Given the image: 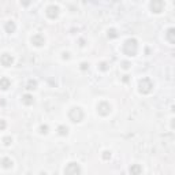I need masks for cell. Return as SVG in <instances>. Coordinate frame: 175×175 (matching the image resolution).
I'll return each mask as SVG.
<instances>
[{
    "label": "cell",
    "mask_w": 175,
    "mask_h": 175,
    "mask_svg": "<svg viewBox=\"0 0 175 175\" xmlns=\"http://www.w3.org/2000/svg\"><path fill=\"white\" fill-rule=\"evenodd\" d=\"M3 165L8 168V167H11V165H12V161H11L10 159H3Z\"/></svg>",
    "instance_id": "7"
},
{
    "label": "cell",
    "mask_w": 175,
    "mask_h": 175,
    "mask_svg": "<svg viewBox=\"0 0 175 175\" xmlns=\"http://www.w3.org/2000/svg\"><path fill=\"white\" fill-rule=\"evenodd\" d=\"M1 63H3V66H5V67L11 66V63H12V57L8 56V55H3V56H1Z\"/></svg>",
    "instance_id": "3"
},
{
    "label": "cell",
    "mask_w": 175,
    "mask_h": 175,
    "mask_svg": "<svg viewBox=\"0 0 175 175\" xmlns=\"http://www.w3.org/2000/svg\"><path fill=\"white\" fill-rule=\"evenodd\" d=\"M163 1L161 0H153L152 1V10L154 11V12H160V11L163 10Z\"/></svg>",
    "instance_id": "1"
},
{
    "label": "cell",
    "mask_w": 175,
    "mask_h": 175,
    "mask_svg": "<svg viewBox=\"0 0 175 175\" xmlns=\"http://www.w3.org/2000/svg\"><path fill=\"white\" fill-rule=\"evenodd\" d=\"M130 172H141V168L135 165V167H133V168H130Z\"/></svg>",
    "instance_id": "9"
},
{
    "label": "cell",
    "mask_w": 175,
    "mask_h": 175,
    "mask_svg": "<svg viewBox=\"0 0 175 175\" xmlns=\"http://www.w3.org/2000/svg\"><path fill=\"white\" fill-rule=\"evenodd\" d=\"M71 167L72 168H70V167H67L66 170H64V172H67V174H71V172H74V174H75V172H79V167H78L77 164H75V163H71Z\"/></svg>",
    "instance_id": "4"
},
{
    "label": "cell",
    "mask_w": 175,
    "mask_h": 175,
    "mask_svg": "<svg viewBox=\"0 0 175 175\" xmlns=\"http://www.w3.org/2000/svg\"><path fill=\"white\" fill-rule=\"evenodd\" d=\"M57 7H55V5H51V7H48V10H46V15L49 16V18H56L57 16Z\"/></svg>",
    "instance_id": "2"
},
{
    "label": "cell",
    "mask_w": 175,
    "mask_h": 175,
    "mask_svg": "<svg viewBox=\"0 0 175 175\" xmlns=\"http://www.w3.org/2000/svg\"><path fill=\"white\" fill-rule=\"evenodd\" d=\"M31 42H33L34 45L40 46V45H42V44H44V38H42L41 36H34L33 38H31Z\"/></svg>",
    "instance_id": "5"
},
{
    "label": "cell",
    "mask_w": 175,
    "mask_h": 175,
    "mask_svg": "<svg viewBox=\"0 0 175 175\" xmlns=\"http://www.w3.org/2000/svg\"><path fill=\"white\" fill-rule=\"evenodd\" d=\"M30 96H25V97H23V101H25L26 104H31L33 103V100H30Z\"/></svg>",
    "instance_id": "8"
},
{
    "label": "cell",
    "mask_w": 175,
    "mask_h": 175,
    "mask_svg": "<svg viewBox=\"0 0 175 175\" xmlns=\"http://www.w3.org/2000/svg\"><path fill=\"white\" fill-rule=\"evenodd\" d=\"M0 88L1 89H8L10 88V81L7 78H1L0 79Z\"/></svg>",
    "instance_id": "6"
}]
</instances>
